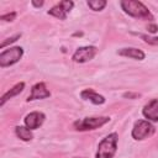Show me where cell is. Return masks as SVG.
Instances as JSON below:
<instances>
[{
  "label": "cell",
  "mask_w": 158,
  "mask_h": 158,
  "mask_svg": "<svg viewBox=\"0 0 158 158\" xmlns=\"http://www.w3.org/2000/svg\"><path fill=\"white\" fill-rule=\"evenodd\" d=\"M120 5H121V9L123 10V12L127 14L128 16H131V17L139 19V20H146V21H153L154 20V16L152 15V12L141 1L122 0V1H120Z\"/></svg>",
  "instance_id": "1"
},
{
  "label": "cell",
  "mask_w": 158,
  "mask_h": 158,
  "mask_svg": "<svg viewBox=\"0 0 158 158\" xmlns=\"http://www.w3.org/2000/svg\"><path fill=\"white\" fill-rule=\"evenodd\" d=\"M117 142L118 135L116 132H111L107 136H105L98 146L95 158H114L117 151Z\"/></svg>",
  "instance_id": "2"
},
{
  "label": "cell",
  "mask_w": 158,
  "mask_h": 158,
  "mask_svg": "<svg viewBox=\"0 0 158 158\" xmlns=\"http://www.w3.org/2000/svg\"><path fill=\"white\" fill-rule=\"evenodd\" d=\"M107 122H110L109 116H93V117H84L81 120H77L73 123V126L77 131L83 132V131H93L100 128Z\"/></svg>",
  "instance_id": "3"
},
{
  "label": "cell",
  "mask_w": 158,
  "mask_h": 158,
  "mask_svg": "<svg viewBox=\"0 0 158 158\" xmlns=\"http://www.w3.org/2000/svg\"><path fill=\"white\" fill-rule=\"evenodd\" d=\"M156 132V127L153 123L148 120H137L132 127L131 136L136 141H142L146 139L151 136H153Z\"/></svg>",
  "instance_id": "4"
},
{
  "label": "cell",
  "mask_w": 158,
  "mask_h": 158,
  "mask_svg": "<svg viewBox=\"0 0 158 158\" xmlns=\"http://www.w3.org/2000/svg\"><path fill=\"white\" fill-rule=\"evenodd\" d=\"M22 56H23V48L19 46L4 49L0 53V67L6 68L10 65H14L22 58Z\"/></svg>",
  "instance_id": "5"
},
{
  "label": "cell",
  "mask_w": 158,
  "mask_h": 158,
  "mask_svg": "<svg viewBox=\"0 0 158 158\" xmlns=\"http://www.w3.org/2000/svg\"><path fill=\"white\" fill-rule=\"evenodd\" d=\"M98 53V48L95 46H81L75 49L72 56L73 62L75 63H86L91 60Z\"/></svg>",
  "instance_id": "6"
},
{
  "label": "cell",
  "mask_w": 158,
  "mask_h": 158,
  "mask_svg": "<svg viewBox=\"0 0 158 158\" xmlns=\"http://www.w3.org/2000/svg\"><path fill=\"white\" fill-rule=\"evenodd\" d=\"M73 7H74V2L72 0H63V1H59L58 4H56L53 7H51L47 11V14L56 19L65 20L67 15L70 12V10Z\"/></svg>",
  "instance_id": "7"
},
{
  "label": "cell",
  "mask_w": 158,
  "mask_h": 158,
  "mask_svg": "<svg viewBox=\"0 0 158 158\" xmlns=\"http://www.w3.org/2000/svg\"><path fill=\"white\" fill-rule=\"evenodd\" d=\"M49 96H51V93L47 89L46 84L43 81H40V83H36L31 88V93L27 96L26 101L30 102V101H35V100H43V99H47Z\"/></svg>",
  "instance_id": "8"
},
{
  "label": "cell",
  "mask_w": 158,
  "mask_h": 158,
  "mask_svg": "<svg viewBox=\"0 0 158 158\" xmlns=\"http://www.w3.org/2000/svg\"><path fill=\"white\" fill-rule=\"evenodd\" d=\"M44 120H46V115L43 112L32 111V112H30V114H27L25 116L23 122H25V126L32 131V130H37L40 126H42Z\"/></svg>",
  "instance_id": "9"
},
{
  "label": "cell",
  "mask_w": 158,
  "mask_h": 158,
  "mask_svg": "<svg viewBox=\"0 0 158 158\" xmlns=\"http://www.w3.org/2000/svg\"><path fill=\"white\" fill-rule=\"evenodd\" d=\"M142 115L144 118L152 122H158V98L149 100L142 109Z\"/></svg>",
  "instance_id": "10"
},
{
  "label": "cell",
  "mask_w": 158,
  "mask_h": 158,
  "mask_svg": "<svg viewBox=\"0 0 158 158\" xmlns=\"http://www.w3.org/2000/svg\"><path fill=\"white\" fill-rule=\"evenodd\" d=\"M118 56L121 57H127V58H132L135 60H143L146 58V54L142 49L136 48V47H125L121 48L116 52Z\"/></svg>",
  "instance_id": "11"
},
{
  "label": "cell",
  "mask_w": 158,
  "mask_h": 158,
  "mask_svg": "<svg viewBox=\"0 0 158 158\" xmlns=\"http://www.w3.org/2000/svg\"><path fill=\"white\" fill-rule=\"evenodd\" d=\"M80 96H81V99H84V100H86V101H90V102H93L94 105H102V104L106 101V99H105L101 94L96 93L94 89H90V88L81 90Z\"/></svg>",
  "instance_id": "12"
},
{
  "label": "cell",
  "mask_w": 158,
  "mask_h": 158,
  "mask_svg": "<svg viewBox=\"0 0 158 158\" xmlns=\"http://www.w3.org/2000/svg\"><path fill=\"white\" fill-rule=\"evenodd\" d=\"M23 89H25V83H23V81H20V83L15 84L10 90H7L6 93L2 94V96H1V99H0V106H4V105L6 104V101H9L10 99L17 96L20 93L23 91Z\"/></svg>",
  "instance_id": "13"
},
{
  "label": "cell",
  "mask_w": 158,
  "mask_h": 158,
  "mask_svg": "<svg viewBox=\"0 0 158 158\" xmlns=\"http://www.w3.org/2000/svg\"><path fill=\"white\" fill-rule=\"evenodd\" d=\"M15 133L21 141H25V142H28L33 138L32 131L30 128H27L26 126H16L15 127Z\"/></svg>",
  "instance_id": "14"
},
{
  "label": "cell",
  "mask_w": 158,
  "mask_h": 158,
  "mask_svg": "<svg viewBox=\"0 0 158 158\" xmlns=\"http://www.w3.org/2000/svg\"><path fill=\"white\" fill-rule=\"evenodd\" d=\"M86 5L93 11H101L106 7L107 1L106 0H89V1H86Z\"/></svg>",
  "instance_id": "15"
},
{
  "label": "cell",
  "mask_w": 158,
  "mask_h": 158,
  "mask_svg": "<svg viewBox=\"0 0 158 158\" xmlns=\"http://www.w3.org/2000/svg\"><path fill=\"white\" fill-rule=\"evenodd\" d=\"M138 36H139L146 43H148V44H152V46H157V44H158V37L148 36V35H144V33H139Z\"/></svg>",
  "instance_id": "16"
},
{
  "label": "cell",
  "mask_w": 158,
  "mask_h": 158,
  "mask_svg": "<svg viewBox=\"0 0 158 158\" xmlns=\"http://www.w3.org/2000/svg\"><path fill=\"white\" fill-rule=\"evenodd\" d=\"M22 36V33L20 32V33H16V35H14V36H11V37H9V38H6L5 41H2V43H1V46H0V48L1 49H4L6 46H9V44H11V43H14V42H16L20 37Z\"/></svg>",
  "instance_id": "17"
},
{
  "label": "cell",
  "mask_w": 158,
  "mask_h": 158,
  "mask_svg": "<svg viewBox=\"0 0 158 158\" xmlns=\"http://www.w3.org/2000/svg\"><path fill=\"white\" fill-rule=\"evenodd\" d=\"M16 16H17V14H16V11H11V12H7V14H4V15H1L0 16V20H2V21H14L15 19H16Z\"/></svg>",
  "instance_id": "18"
},
{
  "label": "cell",
  "mask_w": 158,
  "mask_h": 158,
  "mask_svg": "<svg viewBox=\"0 0 158 158\" xmlns=\"http://www.w3.org/2000/svg\"><path fill=\"white\" fill-rule=\"evenodd\" d=\"M139 96H141V95H139L138 93H131V91L123 94V98H128V99H137V98H139Z\"/></svg>",
  "instance_id": "19"
},
{
  "label": "cell",
  "mask_w": 158,
  "mask_h": 158,
  "mask_svg": "<svg viewBox=\"0 0 158 158\" xmlns=\"http://www.w3.org/2000/svg\"><path fill=\"white\" fill-rule=\"evenodd\" d=\"M147 30H148L151 33H156V32L158 31V26H157L156 23H149L148 27H147Z\"/></svg>",
  "instance_id": "20"
},
{
  "label": "cell",
  "mask_w": 158,
  "mask_h": 158,
  "mask_svg": "<svg viewBox=\"0 0 158 158\" xmlns=\"http://www.w3.org/2000/svg\"><path fill=\"white\" fill-rule=\"evenodd\" d=\"M31 4H32L35 7H42L44 2H43V1H36V0H32V1H31Z\"/></svg>",
  "instance_id": "21"
},
{
  "label": "cell",
  "mask_w": 158,
  "mask_h": 158,
  "mask_svg": "<svg viewBox=\"0 0 158 158\" xmlns=\"http://www.w3.org/2000/svg\"><path fill=\"white\" fill-rule=\"evenodd\" d=\"M81 35H83L81 32H75V33H74V36H81Z\"/></svg>",
  "instance_id": "22"
},
{
  "label": "cell",
  "mask_w": 158,
  "mask_h": 158,
  "mask_svg": "<svg viewBox=\"0 0 158 158\" xmlns=\"http://www.w3.org/2000/svg\"><path fill=\"white\" fill-rule=\"evenodd\" d=\"M73 158H79V157H73Z\"/></svg>",
  "instance_id": "23"
}]
</instances>
